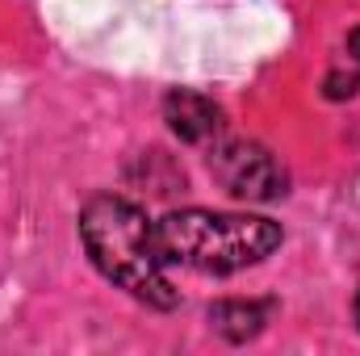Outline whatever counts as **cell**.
<instances>
[{"mask_svg":"<svg viewBox=\"0 0 360 356\" xmlns=\"http://www.w3.org/2000/svg\"><path fill=\"white\" fill-rule=\"evenodd\" d=\"M210 172L214 180L239 197V201H281L289 193V172L264 143L252 139H222L210 147Z\"/></svg>","mask_w":360,"mask_h":356,"instance_id":"cell-3","label":"cell"},{"mask_svg":"<svg viewBox=\"0 0 360 356\" xmlns=\"http://www.w3.org/2000/svg\"><path fill=\"white\" fill-rule=\"evenodd\" d=\"M80 243L105 281L126 289L130 298L172 310L180 289L168 281V260L160 252L155 222L117 193H96L80 210Z\"/></svg>","mask_w":360,"mask_h":356,"instance_id":"cell-1","label":"cell"},{"mask_svg":"<svg viewBox=\"0 0 360 356\" xmlns=\"http://www.w3.org/2000/svg\"><path fill=\"white\" fill-rule=\"evenodd\" d=\"M272 314V302H243V298H226V302H214L210 306V323L222 340L231 344H248L264 331Z\"/></svg>","mask_w":360,"mask_h":356,"instance_id":"cell-5","label":"cell"},{"mask_svg":"<svg viewBox=\"0 0 360 356\" xmlns=\"http://www.w3.org/2000/svg\"><path fill=\"white\" fill-rule=\"evenodd\" d=\"M160 252L168 265L193 268L205 276L243 272L264 265L285 243L281 222L260 214H218V210H172L155 222Z\"/></svg>","mask_w":360,"mask_h":356,"instance_id":"cell-2","label":"cell"},{"mask_svg":"<svg viewBox=\"0 0 360 356\" xmlns=\"http://www.w3.org/2000/svg\"><path fill=\"white\" fill-rule=\"evenodd\" d=\"M352 314H356V327H360V289H356V302H352Z\"/></svg>","mask_w":360,"mask_h":356,"instance_id":"cell-7","label":"cell"},{"mask_svg":"<svg viewBox=\"0 0 360 356\" xmlns=\"http://www.w3.org/2000/svg\"><path fill=\"white\" fill-rule=\"evenodd\" d=\"M348 63L360 72V30H352V34H348Z\"/></svg>","mask_w":360,"mask_h":356,"instance_id":"cell-6","label":"cell"},{"mask_svg":"<svg viewBox=\"0 0 360 356\" xmlns=\"http://www.w3.org/2000/svg\"><path fill=\"white\" fill-rule=\"evenodd\" d=\"M164 122L180 143H210L222 134V105H214L201 92L176 89L164 96Z\"/></svg>","mask_w":360,"mask_h":356,"instance_id":"cell-4","label":"cell"}]
</instances>
